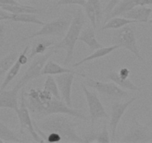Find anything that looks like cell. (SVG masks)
Wrapping results in <instances>:
<instances>
[{
    "label": "cell",
    "instance_id": "1",
    "mask_svg": "<svg viewBox=\"0 0 152 143\" xmlns=\"http://www.w3.org/2000/svg\"><path fill=\"white\" fill-rule=\"evenodd\" d=\"M25 97L30 113L37 117L64 114L82 120L87 119L82 111L70 107L64 101L56 98L44 89H31L28 93L25 94Z\"/></svg>",
    "mask_w": 152,
    "mask_h": 143
},
{
    "label": "cell",
    "instance_id": "2",
    "mask_svg": "<svg viewBox=\"0 0 152 143\" xmlns=\"http://www.w3.org/2000/svg\"><path fill=\"white\" fill-rule=\"evenodd\" d=\"M64 114H52L39 122L34 121V125L46 134L55 132L59 134L64 142H84L77 132V124ZM46 139V138H45Z\"/></svg>",
    "mask_w": 152,
    "mask_h": 143
},
{
    "label": "cell",
    "instance_id": "3",
    "mask_svg": "<svg viewBox=\"0 0 152 143\" xmlns=\"http://www.w3.org/2000/svg\"><path fill=\"white\" fill-rule=\"evenodd\" d=\"M85 23L84 14L81 9H78L72 20L71 23L67 29L64 38L53 46L54 49H64L66 51V57L64 61V65L66 66L71 62L73 58L75 46L78 40L83 26Z\"/></svg>",
    "mask_w": 152,
    "mask_h": 143
},
{
    "label": "cell",
    "instance_id": "4",
    "mask_svg": "<svg viewBox=\"0 0 152 143\" xmlns=\"http://www.w3.org/2000/svg\"><path fill=\"white\" fill-rule=\"evenodd\" d=\"M58 52V50L52 47V49L43 55H40V56H37L33 60L27 69L23 76L20 79V81L17 83L15 87L18 88L19 90H21L22 88L25 87V85L28 84L29 81H32L34 79H36L38 77L40 76V73L44 67L46 63L49 61V58L54 54Z\"/></svg>",
    "mask_w": 152,
    "mask_h": 143
},
{
    "label": "cell",
    "instance_id": "5",
    "mask_svg": "<svg viewBox=\"0 0 152 143\" xmlns=\"http://www.w3.org/2000/svg\"><path fill=\"white\" fill-rule=\"evenodd\" d=\"M151 123L141 125L134 116L132 118L131 126L123 136L120 142L122 143H140L147 142L152 139V131L150 129Z\"/></svg>",
    "mask_w": 152,
    "mask_h": 143
},
{
    "label": "cell",
    "instance_id": "6",
    "mask_svg": "<svg viewBox=\"0 0 152 143\" xmlns=\"http://www.w3.org/2000/svg\"><path fill=\"white\" fill-rule=\"evenodd\" d=\"M16 112H17V116H18L19 121H20V133L23 134L24 131H26L35 142L40 143L45 142L44 140L40 137V136L37 133L36 130H35L34 121L31 119L30 111L26 105L25 92L23 89L22 90L21 97H20V104L19 106L18 110Z\"/></svg>",
    "mask_w": 152,
    "mask_h": 143
},
{
    "label": "cell",
    "instance_id": "7",
    "mask_svg": "<svg viewBox=\"0 0 152 143\" xmlns=\"http://www.w3.org/2000/svg\"><path fill=\"white\" fill-rule=\"evenodd\" d=\"M71 21L66 17H60L49 23H45L43 27L37 31L25 37L23 40H29L34 37H49V36H61L66 32Z\"/></svg>",
    "mask_w": 152,
    "mask_h": 143
},
{
    "label": "cell",
    "instance_id": "8",
    "mask_svg": "<svg viewBox=\"0 0 152 143\" xmlns=\"http://www.w3.org/2000/svg\"><path fill=\"white\" fill-rule=\"evenodd\" d=\"M81 87L87 100L91 120V126L92 128H93L96 121L100 119H108V115L97 95L95 93L90 92L84 83H81Z\"/></svg>",
    "mask_w": 152,
    "mask_h": 143
},
{
    "label": "cell",
    "instance_id": "9",
    "mask_svg": "<svg viewBox=\"0 0 152 143\" xmlns=\"http://www.w3.org/2000/svg\"><path fill=\"white\" fill-rule=\"evenodd\" d=\"M116 44L119 45L120 48L122 47L128 49L140 61H144L137 46L135 32L131 26L127 25L119 30L116 37Z\"/></svg>",
    "mask_w": 152,
    "mask_h": 143
},
{
    "label": "cell",
    "instance_id": "10",
    "mask_svg": "<svg viewBox=\"0 0 152 143\" xmlns=\"http://www.w3.org/2000/svg\"><path fill=\"white\" fill-rule=\"evenodd\" d=\"M85 78L86 75L79 72H66V73L56 75L55 79L58 84L60 93L63 101L70 107H72V87L73 81H74L75 75Z\"/></svg>",
    "mask_w": 152,
    "mask_h": 143
},
{
    "label": "cell",
    "instance_id": "11",
    "mask_svg": "<svg viewBox=\"0 0 152 143\" xmlns=\"http://www.w3.org/2000/svg\"><path fill=\"white\" fill-rule=\"evenodd\" d=\"M87 84L89 87L95 89L102 95L110 98H127L128 96V93L124 90V89L121 88L113 81L105 83L89 79L87 80Z\"/></svg>",
    "mask_w": 152,
    "mask_h": 143
},
{
    "label": "cell",
    "instance_id": "12",
    "mask_svg": "<svg viewBox=\"0 0 152 143\" xmlns=\"http://www.w3.org/2000/svg\"><path fill=\"white\" fill-rule=\"evenodd\" d=\"M137 100V98H131L130 100L125 102H115L111 107V115L110 119V128L112 134V141L115 139L116 129L120 122L121 119L125 114L128 107L134 101Z\"/></svg>",
    "mask_w": 152,
    "mask_h": 143
},
{
    "label": "cell",
    "instance_id": "13",
    "mask_svg": "<svg viewBox=\"0 0 152 143\" xmlns=\"http://www.w3.org/2000/svg\"><path fill=\"white\" fill-rule=\"evenodd\" d=\"M20 91L18 88L14 86L10 90H1L0 91V108H9L17 111L19 108L17 96Z\"/></svg>",
    "mask_w": 152,
    "mask_h": 143
},
{
    "label": "cell",
    "instance_id": "14",
    "mask_svg": "<svg viewBox=\"0 0 152 143\" xmlns=\"http://www.w3.org/2000/svg\"><path fill=\"white\" fill-rule=\"evenodd\" d=\"M151 12V8L145 6H136L131 11L125 13L123 17L129 20H136L138 23H148Z\"/></svg>",
    "mask_w": 152,
    "mask_h": 143
},
{
    "label": "cell",
    "instance_id": "15",
    "mask_svg": "<svg viewBox=\"0 0 152 143\" xmlns=\"http://www.w3.org/2000/svg\"><path fill=\"white\" fill-rule=\"evenodd\" d=\"M78 40L85 43L91 51L96 50L98 49L103 47L102 44L97 40L95 33V28L93 27H89L82 31H81Z\"/></svg>",
    "mask_w": 152,
    "mask_h": 143
},
{
    "label": "cell",
    "instance_id": "16",
    "mask_svg": "<svg viewBox=\"0 0 152 143\" xmlns=\"http://www.w3.org/2000/svg\"><path fill=\"white\" fill-rule=\"evenodd\" d=\"M119 48H120V46H119L118 44H115L113 45V46H109V47H104L103 46V47L100 48V49H96V52H94L93 54L89 55V56L86 57V58H84V59L81 60V61H79L78 62L73 64L72 67L75 68V67H78L79 66H81L83 63H85L88 62V61H93V60L103 58V57L110 55L111 52H113V51L116 50V49H119Z\"/></svg>",
    "mask_w": 152,
    "mask_h": 143
},
{
    "label": "cell",
    "instance_id": "17",
    "mask_svg": "<svg viewBox=\"0 0 152 143\" xmlns=\"http://www.w3.org/2000/svg\"><path fill=\"white\" fill-rule=\"evenodd\" d=\"M136 7L134 0H121L120 2L114 7L110 13L105 17L104 23H106L110 19L113 17H119V16H123L125 13L131 11L132 8Z\"/></svg>",
    "mask_w": 152,
    "mask_h": 143
},
{
    "label": "cell",
    "instance_id": "18",
    "mask_svg": "<svg viewBox=\"0 0 152 143\" xmlns=\"http://www.w3.org/2000/svg\"><path fill=\"white\" fill-rule=\"evenodd\" d=\"M66 72H76L70 69L65 68L52 61H48L41 71L40 75H56Z\"/></svg>",
    "mask_w": 152,
    "mask_h": 143
},
{
    "label": "cell",
    "instance_id": "19",
    "mask_svg": "<svg viewBox=\"0 0 152 143\" xmlns=\"http://www.w3.org/2000/svg\"><path fill=\"white\" fill-rule=\"evenodd\" d=\"M107 78L113 81L115 84H117L119 87H120L122 89L131 90V91H140V87H138L137 85H135L129 78L122 79V78H121L120 77H119V75H118V72H110V73L107 75Z\"/></svg>",
    "mask_w": 152,
    "mask_h": 143
},
{
    "label": "cell",
    "instance_id": "20",
    "mask_svg": "<svg viewBox=\"0 0 152 143\" xmlns=\"http://www.w3.org/2000/svg\"><path fill=\"white\" fill-rule=\"evenodd\" d=\"M138 22L136 20H129L125 17H116L110 19L109 20L104 23L103 26L101 27V30H110V29H119L122 28L124 26L133 23H137Z\"/></svg>",
    "mask_w": 152,
    "mask_h": 143
},
{
    "label": "cell",
    "instance_id": "21",
    "mask_svg": "<svg viewBox=\"0 0 152 143\" xmlns=\"http://www.w3.org/2000/svg\"><path fill=\"white\" fill-rule=\"evenodd\" d=\"M1 8L8 12L13 14H39L40 10L34 8V7L29 6V5H2Z\"/></svg>",
    "mask_w": 152,
    "mask_h": 143
},
{
    "label": "cell",
    "instance_id": "22",
    "mask_svg": "<svg viewBox=\"0 0 152 143\" xmlns=\"http://www.w3.org/2000/svg\"><path fill=\"white\" fill-rule=\"evenodd\" d=\"M0 139L5 142H23V139H20L17 134L10 129L6 125L0 121Z\"/></svg>",
    "mask_w": 152,
    "mask_h": 143
},
{
    "label": "cell",
    "instance_id": "23",
    "mask_svg": "<svg viewBox=\"0 0 152 143\" xmlns=\"http://www.w3.org/2000/svg\"><path fill=\"white\" fill-rule=\"evenodd\" d=\"M18 56V52H12L0 60V78L8 72V70L17 61Z\"/></svg>",
    "mask_w": 152,
    "mask_h": 143
},
{
    "label": "cell",
    "instance_id": "24",
    "mask_svg": "<svg viewBox=\"0 0 152 143\" xmlns=\"http://www.w3.org/2000/svg\"><path fill=\"white\" fill-rule=\"evenodd\" d=\"M10 20L17 23H31V24L38 25V26H42L45 24L44 22L40 20L37 18L34 14H11V17Z\"/></svg>",
    "mask_w": 152,
    "mask_h": 143
},
{
    "label": "cell",
    "instance_id": "25",
    "mask_svg": "<svg viewBox=\"0 0 152 143\" xmlns=\"http://www.w3.org/2000/svg\"><path fill=\"white\" fill-rule=\"evenodd\" d=\"M54 45V41L49 40H44L42 39L40 41H37L34 44L33 47L31 48V52L29 59L34 58L37 55H40L45 54L46 51L49 48Z\"/></svg>",
    "mask_w": 152,
    "mask_h": 143
},
{
    "label": "cell",
    "instance_id": "26",
    "mask_svg": "<svg viewBox=\"0 0 152 143\" xmlns=\"http://www.w3.org/2000/svg\"><path fill=\"white\" fill-rule=\"evenodd\" d=\"M21 66V64H20L17 61H16L15 63L12 66V67L8 70V72L6 73L5 79H4L3 82H2V85H1V87H0V91H1V90H5L6 87L9 85L10 83L17 77V75H18L19 72H20Z\"/></svg>",
    "mask_w": 152,
    "mask_h": 143
},
{
    "label": "cell",
    "instance_id": "27",
    "mask_svg": "<svg viewBox=\"0 0 152 143\" xmlns=\"http://www.w3.org/2000/svg\"><path fill=\"white\" fill-rule=\"evenodd\" d=\"M44 90H47L52 94L54 97L58 99H61V93L58 89L56 81L52 75H48L44 83Z\"/></svg>",
    "mask_w": 152,
    "mask_h": 143
},
{
    "label": "cell",
    "instance_id": "28",
    "mask_svg": "<svg viewBox=\"0 0 152 143\" xmlns=\"http://www.w3.org/2000/svg\"><path fill=\"white\" fill-rule=\"evenodd\" d=\"M84 11H85L86 14H87V17L90 20V23H91L92 27L93 28L96 29V26H97V23H96V14L95 12L94 8H93V5L90 2V0L87 1L84 6Z\"/></svg>",
    "mask_w": 152,
    "mask_h": 143
},
{
    "label": "cell",
    "instance_id": "29",
    "mask_svg": "<svg viewBox=\"0 0 152 143\" xmlns=\"http://www.w3.org/2000/svg\"><path fill=\"white\" fill-rule=\"evenodd\" d=\"M95 142L98 143H109L111 142L106 124H104V126L102 128V131L99 133H97Z\"/></svg>",
    "mask_w": 152,
    "mask_h": 143
},
{
    "label": "cell",
    "instance_id": "30",
    "mask_svg": "<svg viewBox=\"0 0 152 143\" xmlns=\"http://www.w3.org/2000/svg\"><path fill=\"white\" fill-rule=\"evenodd\" d=\"M90 1L94 8L96 14V23H97V25H99L102 18V14H103L102 3L100 0H90Z\"/></svg>",
    "mask_w": 152,
    "mask_h": 143
},
{
    "label": "cell",
    "instance_id": "31",
    "mask_svg": "<svg viewBox=\"0 0 152 143\" xmlns=\"http://www.w3.org/2000/svg\"><path fill=\"white\" fill-rule=\"evenodd\" d=\"M86 2H87L86 0H59V2H58V5H76L84 7Z\"/></svg>",
    "mask_w": 152,
    "mask_h": 143
},
{
    "label": "cell",
    "instance_id": "32",
    "mask_svg": "<svg viewBox=\"0 0 152 143\" xmlns=\"http://www.w3.org/2000/svg\"><path fill=\"white\" fill-rule=\"evenodd\" d=\"M61 141L62 139H61V136L55 132H52L46 134V139H45V142L48 143H58L61 142Z\"/></svg>",
    "mask_w": 152,
    "mask_h": 143
},
{
    "label": "cell",
    "instance_id": "33",
    "mask_svg": "<svg viewBox=\"0 0 152 143\" xmlns=\"http://www.w3.org/2000/svg\"><path fill=\"white\" fill-rule=\"evenodd\" d=\"M28 49H29V46H27L21 53L19 54L18 58H17V61H18L22 66L26 65V64L28 63V61L29 58L27 56V53L28 52Z\"/></svg>",
    "mask_w": 152,
    "mask_h": 143
},
{
    "label": "cell",
    "instance_id": "34",
    "mask_svg": "<svg viewBox=\"0 0 152 143\" xmlns=\"http://www.w3.org/2000/svg\"><path fill=\"white\" fill-rule=\"evenodd\" d=\"M120 1L121 0H110L109 2H108L107 5V6L105 7V8L104 9V14H106V16L108 15V14L112 11V10L113 9L114 7L116 6Z\"/></svg>",
    "mask_w": 152,
    "mask_h": 143
},
{
    "label": "cell",
    "instance_id": "35",
    "mask_svg": "<svg viewBox=\"0 0 152 143\" xmlns=\"http://www.w3.org/2000/svg\"><path fill=\"white\" fill-rule=\"evenodd\" d=\"M130 73H131V72L128 68H122L118 72V75L122 79H127L129 78Z\"/></svg>",
    "mask_w": 152,
    "mask_h": 143
},
{
    "label": "cell",
    "instance_id": "36",
    "mask_svg": "<svg viewBox=\"0 0 152 143\" xmlns=\"http://www.w3.org/2000/svg\"><path fill=\"white\" fill-rule=\"evenodd\" d=\"M5 27L4 24L0 25V46H2L5 43Z\"/></svg>",
    "mask_w": 152,
    "mask_h": 143
},
{
    "label": "cell",
    "instance_id": "37",
    "mask_svg": "<svg viewBox=\"0 0 152 143\" xmlns=\"http://www.w3.org/2000/svg\"><path fill=\"white\" fill-rule=\"evenodd\" d=\"M136 6H146L152 5V0H134Z\"/></svg>",
    "mask_w": 152,
    "mask_h": 143
},
{
    "label": "cell",
    "instance_id": "38",
    "mask_svg": "<svg viewBox=\"0 0 152 143\" xmlns=\"http://www.w3.org/2000/svg\"><path fill=\"white\" fill-rule=\"evenodd\" d=\"M11 14L5 11V10H0V21H3V20H8L11 19Z\"/></svg>",
    "mask_w": 152,
    "mask_h": 143
},
{
    "label": "cell",
    "instance_id": "39",
    "mask_svg": "<svg viewBox=\"0 0 152 143\" xmlns=\"http://www.w3.org/2000/svg\"><path fill=\"white\" fill-rule=\"evenodd\" d=\"M1 5H19L17 0H0Z\"/></svg>",
    "mask_w": 152,
    "mask_h": 143
},
{
    "label": "cell",
    "instance_id": "40",
    "mask_svg": "<svg viewBox=\"0 0 152 143\" xmlns=\"http://www.w3.org/2000/svg\"><path fill=\"white\" fill-rule=\"evenodd\" d=\"M148 23L149 24H152V20H148Z\"/></svg>",
    "mask_w": 152,
    "mask_h": 143
},
{
    "label": "cell",
    "instance_id": "41",
    "mask_svg": "<svg viewBox=\"0 0 152 143\" xmlns=\"http://www.w3.org/2000/svg\"><path fill=\"white\" fill-rule=\"evenodd\" d=\"M17 1H21V2H24V1H27V0H17Z\"/></svg>",
    "mask_w": 152,
    "mask_h": 143
},
{
    "label": "cell",
    "instance_id": "42",
    "mask_svg": "<svg viewBox=\"0 0 152 143\" xmlns=\"http://www.w3.org/2000/svg\"><path fill=\"white\" fill-rule=\"evenodd\" d=\"M2 142H4L2 141V140L1 139H0V143H2Z\"/></svg>",
    "mask_w": 152,
    "mask_h": 143
}]
</instances>
